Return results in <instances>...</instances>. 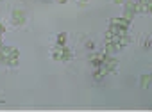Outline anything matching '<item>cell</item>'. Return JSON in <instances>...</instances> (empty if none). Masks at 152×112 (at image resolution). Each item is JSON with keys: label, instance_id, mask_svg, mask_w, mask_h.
I'll return each instance as SVG.
<instances>
[{"label": "cell", "instance_id": "cell-3", "mask_svg": "<svg viewBox=\"0 0 152 112\" xmlns=\"http://www.w3.org/2000/svg\"><path fill=\"white\" fill-rule=\"evenodd\" d=\"M57 41H59V46H64V41H66V34H61V36L57 38Z\"/></svg>", "mask_w": 152, "mask_h": 112}, {"label": "cell", "instance_id": "cell-1", "mask_svg": "<svg viewBox=\"0 0 152 112\" xmlns=\"http://www.w3.org/2000/svg\"><path fill=\"white\" fill-rule=\"evenodd\" d=\"M52 57L57 59V61H66V59L72 57V52L66 46H57L56 50H52Z\"/></svg>", "mask_w": 152, "mask_h": 112}, {"label": "cell", "instance_id": "cell-2", "mask_svg": "<svg viewBox=\"0 0 152 112\" xmlns=\"http://www.w3.org/2000/svg\"><path fill=\"white\" fill-rule=\"evenodd\" d=\"M11 22H13L15 25H23V23H25V14H23L22 11H13Z\"/></svg>", "mask_w": 152, "mask_h": 112}]
</instances>
